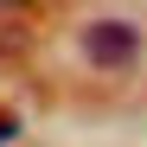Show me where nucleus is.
I'll return each mask as SVG.
<instances>
[{
	"label": "nucleus",
	"mask_w": 147,
	"mask_h": 147,
	"mask_svg": "<svg viewBox=\"0 0 147 147\" xmlns=\"http://www.w3.org/2000/svg\"><path fill=\"white\" fill-rule=\"evenodd\" d=\"M0 7H32V0H0Z\"/></svg>",
	"instance_id": "7ed1b4c3"
},
{
	"label": "nucleus",
	"mask_w": 147,
	"mask_h": 147,
	"mask_svg": "<svg viewBox=\"0 0 147 147\" xmlns=\"http://www.w3.org/2000/svg\"><path fill=\"white\" fill-rule=\"evenodd\" d=\"M13 134H19V115H13V109H0V147H7Z\"/></svg>",
	"instance_id": "f03ea898"
},
{
	"label": "nucleus",
	"mask_w": 147,
	"mask_h": 147,
	"mask_svg": "<svg viewBox=\"0 0 147 147\" xmlns=\"http://www.w3.org/2000/svg\"><path fill=\"white\" fill-rule=\"evenodd\" d=\"M83 58L96 70H128L141 58V26H128V19H90L83 26Z\"/></svg>",
	"instance_id": "f257e3e1"
}]
</instances>
